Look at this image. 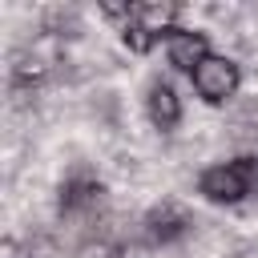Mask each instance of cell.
Listing matches in <instances>:
<instances>
[{"instance_id":"10","label":"cell","mask_w":258,"mask_h":258,"mask_svg":"<svg viewBox=\"0 0 258 258\" xmlns=\"http://www.w3.org/2000/svg\"><path fill=\"white\" fill-rule=\"evenodd\" d=\"M246 210H254V214H258V189H250V198H246Z\"/></svg>"},{"instance_id":"8","label":"cell","mask_w":258,"mask_h":258,"mask_svg":"<svg viewBox=\"0 0 258 258\" xmlns=\"http://www.w3.org/2000/svg\"><path fill=\"white\" fill-rule=\"evenodd\" d=\"M44 32H52V36H77L81 32L77 8H48L44 12Z\"/></svg>"},{"instance_id":"2","label":"cell","mask_w":258,"mask_h":258,"mask_svg":"<svg viewBox=\"0 0 258 258\" xmlns=\"http://www.w3.org/2000/svg\"><path fill=\"white\" fill-rule=\"evenodd\" d=\"M194 89L206 101H214V105L226 101V97H234V89H238V64L226 60V56H206L198 64V73H194Z\"/></svg>"},{"instance_id":"6","label":"cell","mask_w":258,"mask_h":258,"mask_svg":"<svg viewBox=\"0 0 258 258\" xmlns=\"http://www.w3.org/2000/svg\"><path fill=\"white\" fill-rule=\"evenodd\" d=\"M230 137H234V141H254V145H258V97L234 105V113H230Z\"/></svg>"},{"instance_id":"9","label":"cell","mask_w":258,"mask_h":258,"mask_svg":"<svg viewBox=\"0 0 258 258\" xmlns=\"http://www.w3.org/2000/svg\"><path fill=\"white\" fill-rule=\"evenodd\" d=\"M125 44H129L133 52H149V44H153V32H145L141 24H129V28H125Z\"/></svg>"},{"instance_id":"7","label":"cell","mask_w":258,"mask_h":258,"mask_svg":"<svg viewBox=\"0 0 258 258\" xmlns=\"http://www.w3.org/2000/svg\"><path fill=\"white\" fill-rule=\"evenodd\" d=\"M133 16H137V24H141L145 32H161V28L173 24L177 8H173V4H141V8H133Z\"/></svg>"},{"instance_id":"4","label":"cell","mask_w":258,"mask_h":258,"mask_svg":"<svg viewBox=\"0 0 258 258\" xmlns=\"http://www.w3.org/2000/svg\"><path fill=\"white\" fill-rule=\"evenodd\" d=\"M210 56L206 48V36L202 32H173L169 36V64L181 69V73H198V64Z\"/></svg>"},{"instance_id":"3","label":"cell","mask_w":258,"mask_h":258,"mask_svg":"<svg viewBox=\"0 0 258 258\" xmlns=\"http://www.w3.org/2000/svg\"><path fill=\"white\" fill-rule=\"evenodd\" d=\"M185 230H189V218H185L173 202L149 210L145 222H141V234H145V242H153V246H169V242H177Z\"/></svg>"},{"instance_id":"5","label":"cell","mask_w":258,"mask_h":258,"mask_svg":"<svg viewBox=\"0 0 258 258\" xmlns=\"http://www.w3.org/2000/svg\"><path fill=\"white\" fill-rule=\"evenodd\" d=\"M145 105H149V117H153L157 129H173V125L181 121V101H177V93H173L165 81H153V85H149Z\"/></svg>"},{"instance_id":"1","label":"cell","mask_w":258,"mask_h":258,"mask_svg":"<svg viewBox=\"0 0 258 258\" xmlns=\"http://www.w3.org/2000/svg\"><path fill=\"white\" fill-rule=\"evenodd\" d=\"M254 173H258L254 157H238V161L214 165V169L202 173V194L210 202H246L250 189H254Z\"/></svg>"}]
</instances>
